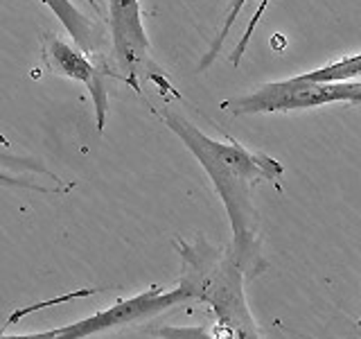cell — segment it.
I'll use <instances>...</instances> for the list:
<instances>
[{"label":"cell","mask_w":361,"mask_h":339,"mask_svg":"<svg viewBox=\"0 0 361 339\" xmlns=\"http://www.w3.org/2000/svg\"><path fill=\"white\" fill-rule=\"evenodd\" d=\"M165 127L178 136L192 156L197 158L203 172L208 174L214 192L219 195L231 222L233 251L237 256L246 282L255 280L267 269L262 254V233H259V213L253 201V190L259 184H271L282 192L285 167L278 158L264 152L246 150L237 141H214L195 127L188 118L172 109L156 111Z\"/></svg>","instance_id":"6da1fadb"},{"label":"cell","mask_w":361,"mask_h":339,"mask_svg":"<svg viewBox=\"0 0 361 339\" xmlns=\"http://www.w3.org/2000/svg\"><path fill=\"white\" fill-rule=\"evenodd\" d=\"M180 258L178 285L190 297L208 305L214 314V331L221 339H262V333L246 303V278L237 263L233 244L217 246L201 233L195 240L176 237Z\"/></svg>","instance_id":"7a4b0ae2"},{"label":"cell","mask_w":361,"mask_h":339,"mask_svg":"<svg viewBox=\"0 0 361 339\" xmlns=\"http://www.w3.org/2000/svg\"><path fill=\"white\" fill-rule=\"evenodd\" d=\"M361 90V82H343V84H316L307 82L300 75L282 79V82H269L251 93L231 97L221 102V109L231 116H257V113H282L314 109L334 102H350Z\"/></svg>","instance_id":"3957f363"},{"label":"cell","mask_w":361,"mask_h":339,"mask_svg":"<svg viewBox=\"0 0 361 339\" xmlns=\"http://www.w3.org/2000/svg\"><path fill=\"white\" fill-rule=\"evenodd\" d=\"M183 303H195L185 287H174V290H163V287H149L142 294H135L131 299H122L116 305H111L106 310H99L95 314L79 319L71 326L56 328L54 339H86L93 335H102L109 331H118V328L140 323L158 316L172 308H178Z\"/></svg>","instance_id":"277c9868"},{"label":"cell","mask_w":361,"mask_h":339,"mask_svg":"<svg viewBox=\"0 0 361 339\" xmlns=\"http://www.w3.org/2000/svg\"><path fill=\"white\" fill-rule=\"evenodd\" d=\"M109 30L122 79L140 93V75L154 77L140 0H109Z\"/></svg>","instance_id":"5b68a950"},{"label":"cell","mask_w":361,"mask_h":339,"mask_svg":"<svg viewBox=\"0 0 361 339\" xmlns=\"http://www.w3.org/2000/svg\"><path fill=\"white\" fill-rule=\"evenodd\" d=\"M43 61L54 75L73 79L84 84L95 107V127L102 133L109 116V90L104 86V73L90 61V56L75 48V45L61 41L59 37L43 39Z\"/></svg>","instance_id":"8992f818"},{"label":"cell","mask_w":361,"mask_h":339,"mask_svg":"<svg viewBox=\"0 0 361 339\" xmlns=\"http://www.w3.org/2000/svg\"><path fill=\"white\" fill-rule=\"evenodd\" d=\"M43 5H48L52 14L59 18V23L63 25V30L71 34L75 45L79 50H84L86 54H93L95 52V28L82 11H79L73 0H41Z\"/></svg>","instance_id":"52a82bcc"},{"label":"cell","mask_w":361,"mask_h":339,"mask_svg":"<svg viewBox=\"0 0 361 339\" xmlns=\"http://www.w3.org/2000/svg\"><path fill=\"white\" fill-rule=\"evenodd\" d=\"M302 79L316 84H343V82H355L357 77H361V52L341 56L332 64H327L323 68H316L312 73H302Z\"/></svg>","instance_id":"ba28073f"},{"label":"cell","mask_w":361,"mask_h":339,"mask_svg":"<svg viewBox=\"0 0 361 339\" xmlns=\"http://www.w3.org/2000/svg\"><path fill=\"white\" fill-rule=\"evenodd\" d=\"M246 3H248V0H228V3H226V11H224V18H221L219 32H217V37H214L212 45L208 48V52L201 56L199 71H206V68H210V66L214 64V59L219 56L221 45H224L226 39H228V34L233 32L235 23H237V18H240V14H242V9L246 7Z\"/></svg>","instance_id":"9c48e42d"},{"label":"cell","mask_w":361,"mask_h":339,"mask_svg":"<svg viewBox=\"0 0 361 339\" xmlns=\"http://www.w3.org/2000/svg\"><path fill=\"white\" fill-rule=\"evenodd\" d=\"M149 333L158 339H221L214 326H158Z\"/></svg>","instance_id":"30bf717a"},{"label":"cell","mask_w":361,"mask_h":339,"mask_svg":"<svg viewBox=\"0 0 361 339\" xmlns=\"http://www.w3.org/2000/svg\"><path fill=\"white\" fill-rule=\"evenodd\" d=\"M0 165L3 167H9V170H25V172H39V174H45L50 177L52 181L61 186H73V184H63V181L56 177L52 170L45 167L39 158H32V156H16V154H7V152H0Z\"/></svg>","instance_id":"8fae6325"},{"label":"cell","mask_w":361,"mask_h":339,"mask_svg":"<svg viewBox=\"0 0 361 339\" xmlns=\"http://www.w3.org/2000/svg\"><path fill=\"white\" fill-rule=\"evenodd\" d=\"M269 5H271V0H259V5H257V9H255L253 18L248 20V25H246L244 34L240 37V41H237L235 50H233V54H231V64H233V66H240L242 56H244V52H246V48H248V43H251V39H253V32L257 30L259 20H262V16L267 14Z\"/></svg>","instance_id":"7c38bea8"},{"label":"cell","mask_w":361,"mask_h":339,"mask_svg":"<svg viewBox=\"0 0 361 339\" xmlns=\"http://www.w3.org/2000/svg\"><path fill=\"white\" fill-rule=\"evenodd\" d=\"M0 186L5 188H25V190H37V192H43V195H52V192H63L61 188H45L37 181H32L27 177H16V174H9V172H3L0 170Z\"/></svg>","instance_id":"4fadbf2b"},{"label":"cell","mask_w":361,"mask_h":339,"mask_svg":"<svg viewBox=\"0 0 361 339\" xmlns=\"http://www.w3.org/2000/svg\"><path fill=\"white\" fill-rule=\"evenodd\" d=\"M56 337V328L52 331H43V333H27V335H7L5 326L0 328V339H54Z\"/></svg>","instance_id":"5bb4252c"},{"label":"cell","mask_w":361,"mask_h":339,"mask_svg":"<svg viewBox=\"0 0 361 339\" xmlns=\"http://www.w3.org/2000/svg\"><path fill=\"white\" fill-rule=\"evenodd\" d=\"M282 326V323H280ZM285 331L289 333V335H293V337H298V339H316V337H312V335H305V333H300V331H293V328H289V326H282Z\"/></svg>","instance_id":"9a60e30c"},{"label":"cell","mask_w":361,"mask_h":339,"mask_svg":"<svg viewBox=\"0 0 361 339\" xmlns=\"http://www.w3.org/2000/svg\"><path fill=\"white\" fill-rule=\"evenodd\" d=\"M353 105H361V90L355 95V100H353Z\"/></svg>","instance_id":"2e32d148"},{"label":"cell","mask_w":361,"mask_h":339,"mask_svg":"<svg viewBox=\"0 0 361 339\" xmlns=\"http://www.w3.org/2000/svg\"><path fill=\"white\" fill-rule=\"evenodd\" d=\"M357 328H359V331H361V314H359V319H357Z\"/></svg>","instance_id":"e0dca14e"}]
</instances>
